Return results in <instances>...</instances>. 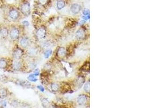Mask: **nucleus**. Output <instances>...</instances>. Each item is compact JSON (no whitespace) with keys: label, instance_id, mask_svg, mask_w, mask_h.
I'll return each mask as SVG.
<instances>
[{"label":"nucleus","instance_id":"obj_27","mask_svg":"<svg viewBox=\"0 0 144 108\" xmlns=\"http://www.w3.org/2000/svg\"><path fill=\"white\" fill-rule=\"evenodd\" d=\"M82 18L84 20H88V19H90V16H83Z\"/></svg>","mask_w":144,"mask_h":108},{"label":"nucleus","instance_id":"obj_9","mask_svg":"<svg viewBox=\"0 0 144 108\" xmlns=\"http://www.w3.org/2000/svg\"><path fill=\"white\" fill-rule=\"evenodd\" d=\"M46 29L44 27H41V28H38L36 32V35L38 39H44L46 36Z\"/></svg>","mask_w":144,"mask_h":108},{"label":"nucleus","instance_id":"obj_26","mask_svg":"<svg viewBox=\"0 0 144 108\" xmlns=\"http://www.w3.org/2000/svg\"><path fill=\"white\" fill-rule=\"evenodd\" d=\"M47 1L48 0H39V2L41 4L44 5L45 4L46 2H47Z\"/></svg>","mask_w":144,"mask_h":108},{"label":"nucleus","instance_id":"obj_15","mask_svg":"<svg viewBox=\"0 0 144 108\" xmlns=\"http://www.w3.org/2000/svg\"><path fill=\"white\" fill-rule=\"evenodd\" d=\"M65 5L64 0H58L57 2V8L59 10L62 9Z\"/></svg>","mask_w":144,"mask_h":108},{"label":"nucleus","instance_id":"obj_12","mask_svg":"<svg viewBox=\"0 0 144 108\" xmlns=\"http://www.w3.org/2000/svg\"><path fill=\"white\" fill-rule=\"evenodd\" d=\"M81 7L80 5L77 3H74L71 5V11L72 13L73 14H77L80 12V10Z\"/></svg>","mask_w":144,"mask_h":108},{"label":"nucleus","instance_id":"obj_11","mask_svg":"<svg viewBox=\"0 0 144 108\" xmlns=\"http://www.w3.org/2000/svg\"><path fill=\"white\" fill-rule=\"evenodd\" d=\"M27 53L30 57H35L38 53V50L36 48L31 47L28 49Z\"/></svg>","mask_w":144,"mask_h":108},{"label":"nucleus","instance_id":"obj_14","mask_svg":"<svg viewBox=\"0 0 144 108\" xmlns=\"http://www.w3.org/2000/svg\"><path fill=\"white\" fill-rule=\"evenodd\" d=\"M8 90L6 88H0V98H4L8 96Z\"/></svg>","mask_w":144,"mask_h":108},{"label":"nucleus","instance_id":"obj_23","mask_svg":"<svg viewBox=\"0 0 144 108\" xmlns=\"http://www.w3.org/2000/svg\"><path fill=\"white\" fill-rule=\"evenodd\" d=\"M22 24H23V26H24L25 27H28L29 26L30 24H29V22L28 21L25 20L22 22Z\"/></svg>","mask_w":144,"mask_h":108},{"label":"nucleus","instance_id":"obj_1","mask_svg":"<svg viewBox=\"0 0 144 108\" xmlns=\"http://www.w3.org/2000/svg\"><path fill=\"white\" fill-rule=\"evenodd\" d=\"M20 38V31L17 27L12 26L9 27V37L8 39L12 42L19 41Z\"/></svg>","mask_w":144,"mask_h":108},{"label":"nucleus","instance_id":"obj_8","mask_svg":"<svg viewBox=\"0 0 144 108\" xmlns=\"http://www.w3.org/2000/svg\"><path fill=\"white\" fill-rule=\"evenodd\" d=\"M30 5L29 3H24L21 5V12L23 15L26 16H28L30 14Z\"/></svg>","mask_w":144,"mask_h":108},{"label":"nucleus","instance_id":"obj_20","mask_svg":"<svg viewBox=\"0 0 144 108\" xmlns=\"http://www.w3.org/2000/svg\"><path fill=\"white\" fill-rule=\"evenodd\" d=\"M90 81L89 82H87L85 84V85L84 86V91L86 93H90Z\"/></svg>","mask_w":144,"mask_h":108},{"label":"nucleus","instance_id":"obj_19","mask_svg":"<svg viewBox=\"0 0 144 108\" xmlns=\"http://www.w3.org/2000/svg\"><path fill=\"white\" fill-rule=\"evenodd\" d=\"M51 89L54 92L57 91L59 89V85L56 83H53L51 84Z\"/></svg>","mask_w":144,"mask_h":108},{"label":"nucleus","instance_id":"obj_10","mask_svg":"<svg viewBox=\"0 0 144 108\" xmlns=\"http://www.w3.org/2000/svg\"><path fill=\"white\" fill-rule=\"evenodd\" d=\"M87 102V97L85 95H80L77 97V102L80 105H84Z\"/></svg>","mask_w":144,"mask_h":108},{"label":"nucleus","instance_id":"obj_24","mask_svg":"<svg viewBox=\"0 0 144 108\" xmlns=\"http://www.w3.org/2000/svg\"><path fill=\"white\" fill-rule=\"evenodd\" d=\"M37 88L39 90H40L41 92H44V88L43 87V86L42 85H38L37 86Z\"/></svg>","mask_w":144,"mask_h":108},{"label":"nucleus","instance_id":"obj_5","mask_svg":"<svg viewBox=\"0 0 144 108\" xmlns=\"http://www.w3.org/2000/svg\"><path fill=\"white\" fill-rule=\"evenodd\" d=\"M11 59L4 57L0 58V69L2 70H9Z\"/></svg>","mask_w":144,"mask_h":108},{"label":"nucleus","instance_id":"obj_16","mask_svg":"<svg viewBox=\"0 0 144 108\" xmlns=\"http://www.w3.org/2000/svg\"><path fill=\"white\" fill-rule=\"evenodd\" d=\"M66 54V50L64 48H60L57 51V55L59 57H64Z\"/></svg>","mask_w":144,"mask_h":108},{"label":"nucleus","instance_id":"obj_25","mask_svg":"<svg viewBox=\"0 0 144 108\" xmlns=\"http://www.w3.org/2000/svg\"><path fill=\"white\" fill-rule=\"evenodd\" d=\"M33 74L35 75L36 76H38L39 74V71L38 69H36L35 71H34Z\"/></svg>","mask_w":144,"mask_h":108},{"label":"nucleus","instance_id":"obj_17","mask_svg":"<svg viewBox=\"0 0 144 108\" xmlns=\"http://www.w3.org/2000/svg\"><path fill=\"white\" fill-rule=\"evenodd\" d=\"M42 104L45 108H49L50 107V102L47 98H43L42 100Z\"/></svg>","mask_w":144,"mask_h":108},{"label":"nucleus","instance_id":"obj_28","mask_svg":"<svg viewBox=\"0 0 144 108\" xmlns=\"http://www.w3.org/2000/svg\"><path fill=\"white\" fill-rule=\"evenodd\" d=\"M2 102L3 100H2V98H0V108L2 107Z\"/></svg>","mask_w":144,"mask_h":108},{"label":"nucleus","instance_id":"obj_6","mask_svg":"<svg viewBox=\"0 0 144 108\" xmlns=\"http://www.w3.org/2000/svg\"><path fill=\"white\" fill-rule=\"evenodd\" d=\"M9 37V27L6 26H0V39H6Z\"/></svg>","mask_w":144,"mask_h":108},{"label":"nucleus","instance_id":"obj_2","mask_svg":"<svg viewBox=\"0 0 144 108\" xmlns=\"http://www.w3.org/2000/svg\"><path fill=\"white\" fill-rule=\"evenodd\" d=\"M23 67V64L21 59H11L9 70H11L14 71H19L22 69Z\"/></svg>","mask_w":144,"mask_h":108},{"label":"nucleus","instance_id":"obj_7","mask_svg":"<svg viewBox=\"0 0 144 108\" xmlns=\"http://www.w3.org/2000/svg\"><path fill=\"white\" fill-rule=\"evenodd\" d=\"M8 17L10 20L15 21L19 19V11L15 9H11L8 12Z\"/></svg>","mask_w":144,"mask_h":108},{"label":"nucleus","instance_id":"obj_18","mask_svg":"<svg viewBox=\"0 0 144 108\" xmlns=\"http://www.w3.org/2000/svg\"><path fill=\"white\" fill-rule=\"evenodd\" d=\"M28 80L32 82H36L37 81L38 79L37 78L36 76L32 73V74H30L29 75V76L28 77Z\"/></svg>","mask_w":144,"mask_h":108},{"label":"nucleus","instance_id":"obj_21","mask_svg":"<svg viewBox=\"0 0 144 108\" xmlns=\"http://www.w3.org/2000/svg\"><path fill=\"white\" fill-rule=\"evenodd\" d=\"M52 53H53V51L51 49H48L44 53V57L45 58H48L51 55Z\"/></svg>","mask_w":144,"mask_h":108},{"label":"nucleus","instance_id":"obj_13","mask_svg":"<svg viewBox=\"0 0 144 108\" xmlns=\"http://www.w3.org/2000/svg\"><path fill=\"white\" fill-rule=\"evenodd\" d=\"M84 37H85V31L83 29H80L77 30L76 33V37L78 40L83 39Z\"/></svg>","mask_w":144,"mask_h":108},{"label":"nucleus","instance_id":"obj_3","mask_svg":"<svg viewBox=\"0 0 144 108\" xmlns=\"http://www.w3.org/2000/svg\"><path fill=\"white\" fill-rule=\"evenodd\" d=\"M24 55V51L19 46H15L13 49L11 53L12 59H21L23 56Z\"/></svg>","mask_w":144,"mask_h":108},{"label":"nucleus","instance_id":"obj_4","mask_svg":"<svg viewBox=\"0 0 144 108\" xmlns=\"http://www.w3.org/2000/svg\"><path fill=\"white\" fill-rule=\"evenodd\" d=\"M19 47L22 49L28 48L30 46V41L29 39L27 36L20 37L19 39Z\"/></svg>","mask_w":144,"mask_h":108},{"label":"nucleus","instance_id":"obj_22","mask_svg":"<svg viewBox=\"0 0 144 108\" xmlns=\"http://www.w3.org/2000/svg\"><path fill=\"white\" fill-rule=\"evenodd\" d=\"M83 16H90V11L87 9H85L83 11Z\"/></svg>","mask_w":144,"mask_h":108}]
</instances>
